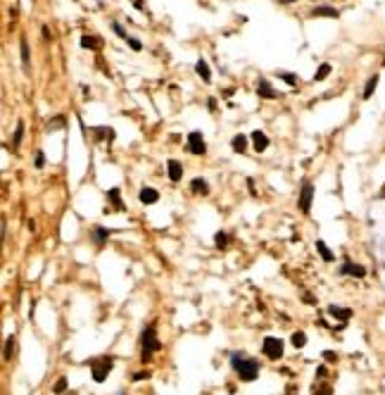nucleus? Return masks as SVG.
<instances>
[{
    "label": "nucleus",
    "mask_w": 385,
    "mask_h": 395,
    "mask_svg": "<svg viewBox=\"0 0 385 395\" xmlns=\"http://www.w3.org/2000/svg\"><path fill=\"white\" fill-rule=\"evenodd\" d=\"M231 362H233V369H236V374L240 376V381H255L259 376V364H257L255 359H247L245 355L236 352L231 357Z\"/></svg>",
    "instance_id": "1"
},
{
    "label": "nucleus",
    "mask_w": 385,
    "mask_h": 395,
    "mask_svg": "<svg viewBox=\"0 0 385 395\" xmlns=\"http://www.w3.org/2000/svg\"><path fill=\"white\" fill-rule=\"evenodd\" d=\"M141 343H143V352H141V359H143V362H147V359L160 350V341H157V336H155V329H152V326H147L145 331H143Z\"/></svg>",
    "instance_id": "2"
},
{
    "label": "nucleus",
    "mask_w": 385,
    "mask_h": 395,
    "mask_svg": "<svg viewBox=\"0 0 385 395\" xmlns=\"http://www.w3.org/2000/svg\"><path fill=\"white\" fill-rule=\"evenodd\" d=\"M262 350H264V355H266L269 359H281L283 357V341H278V338H274V336H269V338H264Z\"/></svg>",
    "instance_id": "3"
},
{
    "label": "nucleus",
    "mask_w": 385,
    "mask_h": 395,
    "mask_svg": "<svg viewBox=\"0 0 385 395\" xmlns=\"http://www.w3.org/2000/svg\"><path fill=\"white\" fill-rule=\"evenodd\" d=\"M91 367H93V381L102 383L112 372V359H95V362H91Z\"/></svg>",
    "instance_id": "4"
},
{
    "label": "nucleus",
    "mask_w": 385,
    "mask_h": 395,
    "mask_svg": "<svg viewBox=\"0 0 385 395\" xmlns=\"http://www.w3.org/2000/svg\"><path fill=\"white\" fill-rule=\"evenodd\" d=\"M188 148H190L193 155H204L207 145H204V138H202L200 131H193V133L188 136Z\"/></svg>",
    "instance_id": "5"
},
{
    "label": "nucleus",
    "mask_w": 385,
    "mask_h": 395,
    "mask_svg": "<svg viewBox=\"0 0 385 395\" xmlns=\"http://www.w3.org/2000/svg\"><path fill=\"white\" fill-rule=\"evenodd\" d=\"M312 198H314L312 183H302V191H300V210L302 212H309L312 210Z\"/></svg>",
    "instance_id": "6"
},
{
    "label": "nucleus",
    "mask_w": 385,
    "mask_h": 395,
    "mask_svg": "<svg viewBox=\"0 0 385 395\" xmlns=\"http://www.w3.org/2000/svg\"><path fill=\"white\" fill-rule=\"evenodd\" d=\"M340 274H347V276H354V279H364L366 276V269L359 267V264H352V262H345L340 267Z\"/></svg>",
    "instance_id": "7"
},
{
    "label": "nucleus",
    "mask_w": 385,
    "mask_h": 395,
    "mask_svg": "<svg viewBox=\"0 0 385 395\" xmlns=\"http://www.w3.org/2000/svg\"><path fill=\"white\" fill-rule=\"evenodd\" d=\"M166 169H169V179L171 181H181V176H183V167H181V162L179 160H169L166 162Z\"/></svg>",
    "instance_id": "8"
},
{
    "label": "nucleus",
    "mask_w": 385,
    "mask_h": 395,
    "mask_svg": "<svg viewBox=\"0 0 385 395\" xmlns=\"http://www.w3.org/2000/svg\"><path fill=\"white\" fill-rule=\"evenodd\" d=\"M157 198H160V193H157L155 188H141V193H138V200H141L143 205H155Z\"/></svg>",
    "instance_id": "9"
},
{
    "label": "nucleus",
    "mask_w": 385,
    "mask_h": 395,
    "mask_svg": "<svg viewBox=\"0 0 385 395\" xmlns=\"http://www.w3.org/2000/svg\"><path fill=\"white\" fill-rule=\"evenodd\" d=\"M252 145H255L257 153H264V150L269 148V138H266V133H262V131H255V133H252Z\"/></svg>",
    "instance_id": "10"
},
{
    "label": "nucleus",
    "mask_w": 385,
    "mask_h": 395,
    "mask_svg": "<svg viewBox=\"0 0 385 395\" xmlns=\"http://www.w3.org/2000/svg\"><path fill=\"white\" fill-rule=\"evenodd\" d=\"M257 93H259V98H276V90L271 88V84L266 79H259L257 81Z\"/></svg>",
    "instance_id": "11"
},
{
    "label": "nucleus",
    "mask_w": 385,
    "mask_h": 395,
    "mask_svg": "<svg viewBox=\"0 0 385 395\" xmlns=\"http://www.w3.org/2000/svg\"><path fill=\"white\" fill-rule=\"evenodd\" d=\"M330 317H335V319H340V322H347L349 317H352V309H347V307H338V305H330L328 307Z\"/></svg>",
    "instance_id": "12"
},
{
    "label": "nucleus",
    "mask_w": 385,
    "mask_h": 395,
    "mask_svg": "<svg viewBox=\"0 0 385 395\" xmlns=\"http://www.w3.org/2000/svg\"><path fill=\"white\" fill-rule=\"evenodd\" d=\"M81 48H86V50H100L102 48V41L98 36H83L81 38Z\"/></svg>",
    "instance_id": "13"
},
{
    "label": "nucleus",
    "mask_w": 385,
    "mask_h": 395,
    "mask_svg": "<svg viewBox=\"0 0 385 395\" xmlns=\"http://www.w3.org/2000/svg\"><path fill=\"white\" fill-rule=\"evenodd\" d=\"M312 17H338V10L328 7V5H321V7H314Z\"/></svg>",
    "instance_id": "14"
},
{
    "label": "nucleus",
    "mask_w": 385,
    "mask_h": 395,
    "mask_svg": "<svg viewBox=\"0 0 385 395\" xmlns=\"http://www.w3.org/2000/svg\"><path fill=\"white\" fill-rule=\"evenodd\" d=\"M19 50H21V65H24V72H29V43H26V38L21 36V41H19Z\"/></svg>",
    "instance_id": "15"
},
{
    "label": "nucleus",
    "mask_w": 385,
    "mask_h": 395,
    "mask_svg": "<svg viewBox=\"0 0 385 395\" xmlns=\"http://www.w3.org/2000/svg\"><path fill=\"white\" fill-rule=\"evenodd\" d=\"M195 72L200 74V76H202V79H204V81H209V79H212V72H209V65H207L204 60H198V62H195Z\"/></svg>",
    "instance_id": "16"
},
{
    "label": "nucleus",
    "mask_w": 385,
    "mask_h": 395,
    "mask_svg": "<svg viewBox=\"0 0 385 395\" xmlns=\"http://www.w3.org/2000/svg\"><path fill=\"white\" fill-rule=\"evenodd\" d=\"M231 148H233L236 153H243V150L247 148V138H245L243 133H238V136H233V141H231Z\"/></svg>",
    "instance_id": "17"
},
{
    "label": "nucleus",
    "mask_w": 385,
    "mask_h": 395,
    "mask_svg": "<svg viewBox=\"0 0 385 395\" xmlns=\"http://www.w3.org/2000/svg\"><path fill=\"white\" fill-rule=\"evenodd\" d=\"M316 250L321 252V257H324L326 262H333V257H335V255L330 252V248L326 245V243H324V241H316Z\"/></svg>",
    "instance_id": "18"
},
{
    "label": "nucleus",
    "mask_w": 385,
    "mask_h": 395,
    "mask_svg": "<svg viewBox=\"0 0 385 395\" xmlns=\"http://www.w3.org/2000/svg\"><path fill=\"white\" fill-rule=\"evenodd\" d=\"M376 86H378V76H371V79L366 81V88H364V98H366V100L371 98V95H373Z\"/></svg>",
    "instance_id": "19"
},
{
    "label": "nucleus",
    "mask_w": 385,
    "mask_h": 395,
    "mask_svg": "<svg viewBox=\"0 0 385 395\" xmlns=\"http://www.w3.org/2000/svg\"><path fill=\"white\" fill-rule=\"evenodd\" d=\"M110 200L117 210H124V202H122V198H119V188H110Z\"/></svg>",
    "instance_id": "20"
},
{
    "label": "nucleus",
    "mask_w": 385,
    "mask_h": 395,
    "mask_svg": "<svg viewBox=\"0 0 385 395\" xmlns=\"http://www.w3.org/2000/svg\"><path fill=\"white\" fill-rule=\"evenodd\" d=\"M328 74H330V65H328V62H324V65H321V67L316 69V74H314V79H316V81H324V79H326Z\"/></svg>",
    "instance_id": "21"
},
{
    "label": "nucleus",
    "mask_w": 385,
    "mask_h": 395,
    "mask_svg": "<svg viewBox=\"0 0 385 395\" xmlns=\"http://www.w3.org/2000/svg\"><path fill=\"white\" fill-rule=\"evenodd\" d=\"M190 188H193L195 193H207V191H209V186H207V183H204V181H202V179H193V183H190Z\"/></svg>",
    "instance_id": "22"
},
{
    "label": "nucleus",
    "mask_w": 385,
    "mask_h": 395,
    "mask_svg": "<svg viewBox=\"0 0 385 395\" xmlns=\"http://www.w3.org/2000/svg\"><path fill=\"white\" fill-rule=\"evenodd\" d=\"M12 352H15V338L10 336V338H7V343H5V352H2V357L10 359V357H12Z\"/></svg>",
    "instance_id": "23"
},
{
    "label": "nucleus",
    "mask_w": 385,
    "mask_h": 395,
    "mask_svg": "<svg viewBox=\"0 0 385 395\" xmlns=\"http://www.w3.org/2000/svg\"><path fill=\"white\" fill-rule=\"evenodd\" d=\"M21 136H24V122H19L17 129H15V141H12V143H15V148H19V145H21Z\"/></svg>",
    "instance_id": "24"
},
{
    "label": "nucleus",
    "mask_w": 385,
    "mask_h": 395,
    "mask_svg": "<svg viewBox=\"0 0 385 395\" xmlns=\"http://www.w3.org/2000/svg\"><path fill=\"white\" fill-rule=\"evenodd\" d=\"M290 341H293L295 348H302V345L307 343V336H304L302 331H297V333H293V338H290Z\"/></svg>",
    "instance_id": "25"
},
{
    "label": "nucleus",
    "mask_w": 385,
    "mask_h": 395,
    "mask_svg": "<svg viewBox=\"0 0 385 395\" xmlns=\"http://www.w3.org/2000/svg\"><path fill=\"white\" fill-rule=\"evenodd\" d=\"M214 243H217L219 248H223V245L228 243V234H223V231H217V236H214Z\"/></svg>",
    "instance_id": "26"
},
{
    "label": "nucleus",
    "mask_w": 385,
    "mask_h": 395,
    "mask_svg": "<svg viewBox=\"0 0 385 395\" xmlns=\"http://www.w3.org/2000/svg\"><path fill=\"white\" fill-rule=\"evenodd\" d=\"M62 126H64V117H55V119H50L48 129H50V131H55V129H62Z\"/></svg>",
    "instance_id": "27"
},
{
    "label": "nucleus",
    "mask_w": 385,
    "mask_h": 395,
    "mask_svg": "<svg viewBox=\"0 0 385 395\" xmlns=\"http://www.w3.org/2000/svg\"><path fill=\"white\" fill-rule=\"evenodd\" d=\"M53 391H55L57 395L64 393V391H67V378H57V383H55V388H53Z\"/></svg>",
    "instance_id": "28"
},
{
    "label": "nucleus",
    "mask_w": 385,
    "mask_h": 395,
    "mask_svg": "<svg viewBox=\"0 0 385 395\" xmlns=\"http://www.w3.org/2000/svg\"><path fill=\"white\" fill-rule=\"evenodd\" d=\"M107 236H110V231H105V229H95V241H98V243L107 241Z\"/></svg>",
    "instance_id": "29"
},
{
    "label": "nucleus",
    "mask_w": 385,
    "mask_h": 395,
    "mask_svg": "<svg viewBox=\"0 0 385 395\" xmlns=\"http://www.w3.org/2000/svg\"><path fill=\"white\" fill-rule=\"evenodd\" d=\"M278 76H281V79H283V81H285V84H297V76H295V74L281 72V74H278Z\"/></svg>",
    "instance_id": "30"
},
{
    "label": "nucleus",
    "mask_w": 385,
    "mask_h": 395,
    "mask_svg": "<svg viewBox=\"0 0 385 395\" xmlns=\"http://www.w3.org/2000/svg\"><path fill=\"white\" fill-rule=\"evenodd\" d=\"M95 136H107V138H112V136H114V131H112V129H105V126H100V129H95Z\"/></svg>",
    "instance_id": "31"
},
{
    "label": "nucleus",
    "mask_w": 385,
    "mask_h": 395,
    "mask_svg": "<svg viewBox=\"0 0 385 395\" xmlns=\"http://www.w3.org/2000/svg\"><path fill=\"white\" fill-rule=\"evenodd\" d=\"M126 41H128V45H131V50H141V48H143V43H141L138 38H131V36H128Z\"/></svg>",
    "instance_id": "32"
},
{
    "label": "nucleus",
    "mask_w": 385,
    "mask_h": 395,
    "mask_svg": "<svg viewBox=\"0 0 385 395\" xmlns=\"http://www.w3.org/2000/svg\"><path fill=\"white\" fill-rule=\"evenodd\" d=\"M112 29H114V34H117V36L128 38V34H126V31H124V29H122V24H117V22H114V24H112Z\"/></svg>",
    "instance_id": "33"
},
{
    "label": "nucleus",
    "mask_w": 385,
    "mask_h": 395,
    "mask_svg": "<svg viewBox=\"0 0 385 395\" xmlns=\"http://www.w3.org/2000/svg\"><path fill=\"white\" fill-rule=\"evenodd\" d=\"M36 167H38V169H43V167H45V155H43L41 150L36 153Z\"/></svg>",
    "instance_id": "34"
},
{
    "label": "nucleus",
    "mask_w": 385,
    "mask_h": 395,
    "mask_svg": "<svg viewBox=\"0 0 385 395\" xmlns=\"http://www.w3.org/2000/svg\"><path fill=\"white\" fill-rule=\"evenodd\" d=\"M330 388L328 386H321V388H314V395H328Z\"/></svg>",
    "instance_id": "35"
},
{
    "label": "nucleus",
    "mask_w": 385,
    "mask_h": 395,
    "mask_svg": "<svg viewBox=\"0 0 385 395\" xmlns=\"http://www.w3.org/2000/svg\"><path fill=\"white\" fill-rule=\"evenodd\" d=\"M316 376H326V367H324V364L316 369Z\"/></svg>",
    "instance_id": "36"
},
{
    "label": "nucleus",
    "mask_w": 385,
    "mask_h": 395,
    "mask_svg": "<svg viewBox=\"0 0 385 395\" xmlns=\"http://www.w3.org/2000/svg\"><path fill=\"white\" fill-rule=\"evenodd\" d=\"M147 376H150L147 372H141V374H136V376H133V378H136V381H141V378H147Z\"/></svg>",
    "instance_id": "37"
},
{
    "label": "nucleus",
    "mask_w": 385,
    "mask_h": 395,
    "mask_svg": "<svg viewBox=\"0 0 385 395\" xmlns=\"http://www.w3.org/2000/svg\"><path fill=\"white\" fill-rule=\"evenodd\" d=\"M324 357L328 359V362H333V359H335V355H333V352H324Z\"/></svg>",
    "instance_id": "38"
},
{
    "label": "nucleus",
    "mask_w": 385,
    "mask_h": 395,
    "mask_svg": "<svg viewBox=\"0 0 385 395\" xmlns=\"http://www.w3.org/2000/svg\"><path fill=\"white\" fill-rule=\"evenodd\" d=\"M383 198H385V186H383Z\"/></svg>",
    "instance_id": "39"
}]
</instances>
